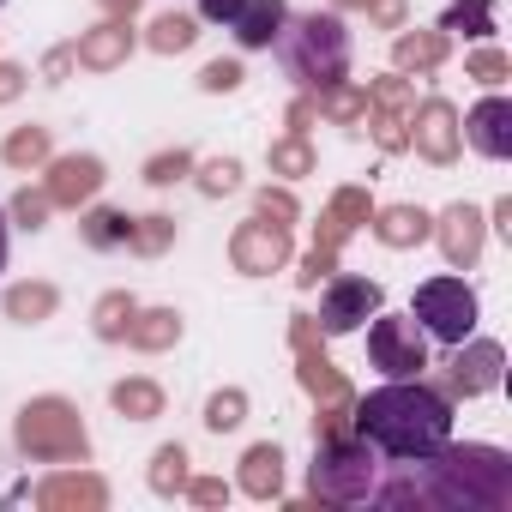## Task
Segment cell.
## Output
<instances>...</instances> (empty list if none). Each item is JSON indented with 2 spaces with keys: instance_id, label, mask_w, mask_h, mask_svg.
<instances>
[{
  "instance_id": "cell-15",
  "label": "cell",
  "mask_w": 512,
  "mask_h": 512,
  "mask_svg": "<svg viewBox=\"0 0 512 512\" xmlns=\"http://www.w3.org/2000/svg\"><path fill=\"white\" fill-rule=\"evenodd\" d=\"M133 49H139L133 19H97L91 31H79L73 61H79L85 73H115V67H127V61H133Z\"/></svg>"
},
{
  "instance_id": "cell-30",
  "label": "cell",
  "mask_w": 512,
  "mask_h": 512,
  "mask_svg": "<svg viewBox=\"0 0 512 512\" xmlns=\"http://www.w3.org/2000/svg\"><path fill=\"white\" fill-rule=\"evenodd\" d=\"M133 314H139V296H133V290H103L97 308H91V332H97L103 344H121L127 326H133Z\"/></svg>"
},
{
  "instance_id": "cell-47",
  "label": "cell",
  "mask_w": 512,
  "mask_h": 512,
  "mask_svg": "<svg viewBox=\"0 0 512 512\" xmlns=\"http://www.w3.org/2000/svg\"><path fill=\"white\" fill-rule=\"evenodd\" d=\"M332 272H338V253H332V247H308V260H302L296 284H302V290H314V284H326Z\"/></svg>"
},
{
  "instance_id": "cell-51",
  "label": "cell",
  "mask_w": 512,
  "mask_h": 512,
  "mask_svg": "<svg viewBox=\"0 0 512 512\" xmlns=\"http://www.w3.org/2000/svg\"><path fill=\"white\" fill-rule=\"evenodd\" d=\"M320 338H326V332H320L314 314H290V344H296V350H308V344H320Z\"/></svg>"
},
{
  "instance_id": "cell-34",
  "label": "cell",
  "mask_w": 512,
  "mask_h": 512,
  "mask_svg": "<svg viewBox=\"0 0 512 512\" xmlns=\"http://www.w3.org/2000/svg\"><path fill=\"white\" fill-rule=\"evenodd\" d=\"M187 181L205 199H229V193H241V157H205V163H193Z\"/></svg>"
},
{
  "instance_id": "cell-36",
  "label": "cell",
  "mask_w": 512,
  "mask_h": 512,
  "mask_svg": "<svg viewBox=\"0 0 512 512\" xmlns=\"http://www.w3.org/2000/svg\"><path fill=\"white\" fill-rule=\"evenodd\" d=\"M247 422V392L241 386H217L211 398H205V428L211 434H235Z\"/></svg>"
},
{
  "instance_id": "cell-52",
  "label": "cell",
  "mask_w": 512,
  "mask_h": 512,
  "mask_svg": "<svg viewBox=\"0 0 512 512\" xmlns=\"http://www.w3.org/2000/svg\"><path fill=\"white\" fill-rule=\"evenodd\" d=\"M241 13V0H199V25H229Z\"/></svg>"
},
{
  "instance_id": "cell-3",
  "label": "cell",
  "mask_w": 512,
  "mask_h": 512,
  "mask_svg": "<svg viewBox=\"0 0 512 512\" xmlns=\"http://www.w3.org/2000/svg\"><path fill=\"white\" fill-rule=\"evenodd\" d=\"M278 61H284V73L314 97V91H326V85H338V79H350V25H344V13H302V19H284V31H278Z\"/></svg>"
},
{
  "instance_id": "cell-56",
  "label": "cell",
  "mask_w": 512,
  "mask_h": 512,
  "mask_svg": "<svg viewBox=\"0 0 512 512\" xmlns=\"http://www.w3.org/2000/svg\"><path fill=\"white\" fill-rule=\"evenodd\" d=\"M368 0H332V13H362Z\"/></svg>"
},
{
  "instance_id": "cell-2",
  "label": "cell",
  "mask_w": 512,
  "mask_h": 512,
  "mask_svg": "<svg viewBox=\"0 0 512 512\" xmlns=\"http://www.w3.org/2000/svg\"><path fill=\"white\" fill-rule=\"evenodd\" d=\"M428 512H506L512 506V458L488 440H446L416 458Z\"/></svg>"
},
{
  "instance_id": "cell-38",
  "label": "cell",
  "mask_w": 512,
  "mask_h": 512,
  "mask_svg": "<svg viewBox=\"0 0 512 512\" xmlns=\"http://www.w3.org/2000/svg\"><path fill=\"white\" fill-rule=\"evenodd\" d=\"M464 79H476V85H488V91H500L506 79H512V61L494 49V43H482V49H470L464 55Z\"/></svg>"
},
{
  "instance_id": "cell-18",
  "label": "cell",
  "mask_w": 512,
  "mask_h": 512,
  "mask_svg": "<svg viewBox=\"0 0 512 512\" xmlns=\"http://www.w3.org/2000/svg\"><path fill=\"white\" fill-rule=\"evenodd\" d=\"M284 19H290V0H241V13L223 31L235 37V49H272Z\"/></svg>"
},
{
  "instance_id": "cell-46",
  "label": "cell",
  "mask_w": 512,
  "mask_h": 512,
  "mask_svg": "<svg viewBox=\"0 0 512 512\" xmlns=\"http://www.w3.org/2000/svg\"><path fill=\"white\" fill-rule=\"evenodd\" d=\"M362 13H368L374 31H404L410 25V0H368Z\"/></svg>"
},
{
  "instance_id": "cell-40",
  "label": "cell",
  "mask_w": 512,
  "mask_h": 512,
  "mask_svg": "<svg viewBox=\"0 0 512 512\" xmlns=\"http://www.w3.org/2000/svg\"><path fill=\"white\" fill-rule=\"evenodd\" d=\"M368 127H374V145L386 157L410 151V115H392V109H368Z\"/></svg>"
},
{
  "instance_id": "cell-49",
  "label": "cell",
  "mask_w": 512,
  "mask_h": 512,
  "mask_svg": "<svg viewBox=\"0 0 512 512\" xmlns=\"http://www.w3.org/2000/svg\"><path fill=\"white\" fill-rule=\"evenodd\" d=\"M73 67H79V61H73V43L49 49V55H43V85H67V79H73Z\"/></svg>"
},
{
  "instance_id": "cell-55",
  "label": "cell",
  "mask_w": 512,
  "mask_h": 512,
  "mask_svg": "<svg viewBox=\"0 0 512 512\" xmlns=\"http://www.w3.org/2000/svg\"><path fill=\"white\" fill-rule=\"evenodd\" d=\"M488 229L512 235V199H494V211H488Z\"/></svg>"
},
{
  "instance_id": "cell-1",
  "label": "cell",
  "mask_w": 512,
  "mask_h": 512,
  "mask_svg": "<svg viewBox=\"0 0 512 512\" xmlns=\"http://www.w3.org/2000/svg\"><path fill=\"white\" fill-rule=\"evenodd\" d=\"M350 428H356L380 458L416 464V458H428L434 446L452 440V398H446L440 386H428L422 374H416V380H386V386H374L368 398H356Z\"/></svg>"
},
{
  "instance_id": "cell-43",
  "label": "cell",
  "mask_w": 512,
  "mask_h": 512,
  "mask_svg": "<svg viewBox=\"0 0 512 512\" xmlns=\"http://www.w3.org/2000/svg\"><path fill=\"white\" fill-rule=\"evenodd\" d=\"M241 79H247L241 61H205L199 67V91L205 97H229V91H241Z\"/></svg>"
},
{
  "instance_id": "cell-11",
  "label": "cell",
  "mask_w": 512,
  "mask_h": 512,
  "mask_svg": "<svg viewBox=\"0 0 512 512\" xmlns=\"http://www.w3.org/2000/svg\"><path fill=\"white\" fill-rule=\"evenodd\" d=\"M500 374H506V350L494 338H464V344H452L440 392L446 398H488L500 386Z\"/></svg>"
},
{
  "instance_id": "cell-10",
  "label": "cell",
  "mask_w": 512,
  "mask_h": 512,
  "mask_svg": "<svg viewBox=\"0 0 512 512\" xmlns=\"http://www.w3.org/2000/svg\"><path fill=\"white\" fill-rule=\"evenodd\" d=\"M410 151L434 169H452L464 151V127H458V103L452 97H422L410 109Z\"/></svg>"
},
{
  "instance_id": "cell-42",
  "label": "cell",
  "mask_w": 512,
  "mask_h": 512,
  "mask_svg": "<svg viewBox=\"0 0 512 512\" xmlns=\"http://www.w3.org/2000/svg\"><path fill=\"white\" fill-rule=\"evenodd\" d=\"M253 211L272 217V223H302V199L290 187H260V193H253Z\"/></svg>"
},
{
  "instance_id": "cell-26",
  "label": "cell",
  "mask_w": 512,
  "mask_h": 512,
  "mask_svg": "<svg viewBox=\"0 0 512 512\" xmlns=\"http://www.w3.org/2000/svg\"><path fill=\"white\" fill-rule=\"evenodd\" d=\"M127 235H133V217L121 205H85L79 211V241L91 253H115V247H127Z\"/></svg>"
},
{
  "instance_id": "cell-8",
  "label": "cell",
  "mask_w": 512,
  "mask_h": 512,
  "mask_svg": "<svg viewBox=\"0 0 512 512\" xmlns=\"http://www.w3.org/2000/svg\"><path fill=\"white\" fill-rule=\"evenodd\" d=\"M290 260H296L290 223H272V217L253 211L247 223L229 229V266H235L241 278H272V272H284Z\"/></svg>"
},
{
  "instance_id": "cell-37",
  "label": "cell",
  "mask_w": 512,
  "mask_h": 512,
  "mask_svg": "<svg viewBox=\"0 0 512 512\" xmlns=\"http://www.w3.org/2000/svg\"><path fill=\"white\" fill-rule=\"evenodd\" d=\"M368 109L410 115V109H416V85H410V73H380V79H368Z\"/></svg>"
},
{
  "instance_id": "cell-17",
  "label": "cell",
  "mask_w": 512,
  "mask_h": 512,
  "mask_svg": "<svg viewBox=\"0 0 512 512\" xmlns=\"http://www.w3.org/2000/svg\"><path fill=\"white\" fill-rule=\"evenodd\" d=\"M368 229H374V241H380V247H392V253H404V247H422V241H428V229H434V217H428L422 205H410V199H398V205H374V217H368Z\"/></svg>"
},
{
  "instance_id": "cell-58",
  "label": "cell",
  "mask_w": 512,
  "mask_h": 512,
  "mask_svg": "<svg viewBox=\"0 0 512 512\" xmlns=\"http://www.w3.org/2000/svg\"><path fill=\"white\" fill-rule=\"evenodd\" d=\"M0 7H7V0H0Z\"/></svg>"
},
{
  "instance_id": "cell-45",
  "label": "cell",
  "mask_w": 512,
  "mask_h": 512,
  "mask_svg": "<svg viewBox=\"0 0 512 512\" xmlns=\"http://www.w3.org/2000/svg\"><path fill=\"white\" fill-rule=\"evenodd\" d=\"M181 494H187L199 512H217V506H229V494H235V488H229L223 476H187V488H181Z\"/></svg>"
},
{
  "instance_id": "cell-25",
  "label": "cell",
  "mask_w": 512,
  "mask_h": 512,
  "mask_svg": "<svg viewBox=\"0 0 512 512\" xmlns=\"http://www.w3.org/2000/svg\"><path fill=\"white\" fill-rule=\"evenodd\" d=\"M0 308H7L13 326H43V320H55L61 290H55L49 278H25V284H13V290H0Z\"/></svg>"
},
{
  "instance_id": "cell-20",
  "label": "cell",
  "mask_w": 512,
  "mask_h": 512,
  "mask_svg": "<svg viewBox=\"0 0 512 512\" xmlns=\"http://www.w3.org/2000/svg\"><path fill=\"white\" fill-rule=\"evenodd\" d=\"M452 55V37L434 25V31H398L392 37V73H440Z\"/></svg>"
},
{
  "instance_id": "cell-16",
  "label": "cell",
  "mask_w": 512,
  "mask_h": 512,
  "mask_svg": "<svg viewBox=\"0 0 512 512\" xmlns=\"http://www.w3.org/2000/svg\"><path fill=\"white\" fill-rule=\"evenodd\" d=\"M37 506L43 512H103L109 506V482L97 470H85V464L79 470L67 464V470H55V476L37 482Z\"/></svg>"
},
{
  "instance_id": "cell-21",
  "label": "cell",
  "mask_w": 512,
  "mask_h": 512,
  "mask_svg": "<svg viewBox=\"0 0 512 512\" xmlns=\"http://www.w3.org/2000/svg\"><path fill=\"white\" fill-rule=\"evenodd\" d=\"M181 332H187V320H181L175 308H139L121 344H133L139 356H163V350H175V344H181Z\"/></svg>"
},
{
  "instance_id": "cell-50",
  "label": "cell",
  "mask_w": 512,
  "mask_h": 512,
  "mask_svg": "<svg viewBox=\"0 0 512 512\" xmlns=\"http://www.w3.org/2000/svg\"><path fill=\"white\" fill-rule=\"evenodd\" d=\"M344 241H350V229H344L332 211H320V223H314V247H332V253H344Z\"/></svg>"
},
{
  "instance_id": "cell-14",
  "label": "cell",
  "mask_w": 512,
  "mask_h": 512,
  "mask_svg": "<svg viewBox=\"0 0 512 512\" xmlns=\"http://www.w3.org/2000/svg\"><path fill=\"white\" fill-rule=\"evenodd\" d=\"M458 127H464V145L476 157H488V163H506L512 157V97L488 91L470 115H458Z\"/></svg>"
},
{
  "instance_id": "cell-22",
  "label": "cell",
  "mask_w": 512,
  "mask_h": 512,
  "mask_svg": "<svg viewBox=\"0 0 512 512\" xmlns=\"http://www.w3.org/2000/svg\"><path fill=\"white\" fill-rule=\"evenodd\" d=\"M296 380H302V392H308L314 404H326V398H356V392H350V380H344V368L326 356V344L296 350Z\"/></svg>"
},
{
  "instance_id": "cell-53",
  "label": "cell",
  "mask_w": 512,
  "mask_h": 512,
  "mask_svg": "<svg viewBox=\"0 0 512 512\" xmlns=\"http://www.w3.org/2000/svg\"><path fill=\"white\" fill-rule=\"evenodd\" d=\"M284 121H290V133H308V127L320 121V109H314V97H296V103L284 109Z\"/></svg>"
},
{
  "instance_id": "cell-33",
  "label": "cell",
  "mask_w": 512,
  "mask_h": 512,
  "mask_svg": "<svg viewBox=\"0 0 512 512\" xmlns=\"http://www.w3.org/2000/svg\"><path fill=\"white\" fill-rule=\"evenodd\" d=\"M440 31L446 37H470V43H488L494 37V0H452L446 7V19H440Z\"/></svg>"
},
{
  "instance_id": "cell-5",
  "label": "cell",
  "mask_w": 512,
  "mask_h": 512,
  "mask_svg": "<svg viewBox=\"0 0 512 512\" xmlns=\"http://www.w3.org/2000/svg\"><path fill=\"white\" fill-rule=\"evenodd\" d=\"M380 482V452L350 428L332 440H314V464H308V494L320 506H362Z\"/></svg>"
},
{
  "instance_id": "cell-28",
  "label": "cell",
  "mask_w": 512,
  "mask_h": 512,
  "mask_svg": "<svg viewBox=\"0 0 512 512\" xmlns=\"http://www.w3.org/2000/svg\"><path fill=\"white\" fill-rule=\"evenodd\" d=\"M199 43V13H157L151 25H145V49L151 55H187Z\"/></svg>"
},
{
  "instance_id": "cell-27",
  "label": "cell",
  "mask_w": 512,
  "mask_h": 512,
  "mask_svg": "<svg viewBox=\"0 0 512 512\" xmlns=\"http://www.w3.org/2000/svg\"><path fill=\"white\" fill-rule=\"evenodd\" d=\"M266 169L278 181H302V175H320V151H314L308 133H284V139L266 145Z\"/></svg>"
},
{
  "instance_id": "cell-44",
  "label": "cell",
  "mask_w": 512,
  "mask_h": 512,
  "mask_svg": "<svg viewBox=\"0 0 512 512\" xmlns=\"http://www.w3.org/2000/svg\"><path fill=\"white\" fill-rule=\"evenodd\" d=\"M350 416H356V398H326V404H320V416H314V440L350 434Z\"/></svg>"
},
{
  "instance_id": "cell-57",
  "label": "cell",
  "mask_w": 512,
  "mask_h": 512,
  "mask_svg": "<svg viewBox=\"0 0 512 512\" xmlns=\"http://www.w3.org/2000/svg\"><path fill=\"white\" fill-rule=\"evenodd\" d=\"M0 272H7V211H0Z\"/></svg>"
},
{
  "instance_id": "cell-4",
  "label": "cell",
  "mask_w": 512,
  "mask_h": 512,
  "mask_svg": "<svg viewBox=\"0 0 512 512\" xmlns=\"http://www.w3.org/2000/svg\"><path fill=\"white\" fill-rule=\"evenodd\" d=\"M13 446L31 464H85L91 458V428H85V416H79L73 398L43 392V398H31L13 416Z\"/></svg>"
},
{
  "instance_id": "cell-41",
  "label": "cell",
  "mask_w": 512,
  "mask_h": 512,
  "mask_svg": "<svg viewBox=\"0 0 512 512\" xmlns=\"http://www.w3.org/2000/svg\"><path fill=\"white\" fill-rule=\"evenodd\" d=\"M326 211H332V217H338L344 229H362V223L374 217V193H368V187H338Z\"/></svg>"
},
{
  "instance_id": "cell-19",
  "label": "cell",
  "mask_w": 512,
  "mask_h": 512,
  "mask_svg": "<svg viewBox=\"0 0 512 512\" xmlns=\"http://www.w3.org/2000/svg\"><path fill=\"white\" fill-rule=\"evenodd\" d=\"M235 488L247 500H278L284 494V446L278 440H260L241 452V470H235Z\"/></svg>"
},
{
  "instance_id": "cell-39",
  "label": "cell",
  "mask_w": 512,
  "mask_h": 512,
  "mask_svg": "<svg viewBox=\"0 0 512 512\" xmlns=\"http://www.w3.org/2000/svg\"><path fill=\"white\" fill-rule=\"evenodd\" d=\"M49 211H55L49 187H19V193H13V205H7V217H13L19 229H31V235H37V229L49 223Z\"/></svg>"
},
{
  "instance_id": "cell-7",
  "label": "cell",
  "mask_w": 512,
  "mask_h": 512,
  "mask_svg": "<svg viewBox=\"0 0 512 512\" xmlns=\"http://www.w3.org/2000/svg\"><path fill=\"white\" fill-rule=\"evenodd\" d=\"M368 362L386 374V380H416L428 368V332L404 314H374L368 320Z\"/></svg>"
},
{
  "instance_id": "cell-31",
  "label": "cell",
  "mask_w": 512,
  "mask_h": 512,
  "mask_svg": "<svg viewBox=\"0 0 512 512\" xmlns=\"http://www.w3.org/2000/svg\"><path fill=\"white\" fill-rule=\"evenodd\" d=\"M187 464H193V458H187V446H181V440H163V446L151 452V470H145V482H151V494H163V500H175V494L187 488V476H193Z\"/></svg>"
},
{
  "instance_id": "cell-13",
  "label": "cell",
  "mask_w": 512,
  "mask_h": 512,
  "mask_svg": "<svg viewBox=\"0 0 512 512\" xmlns=\"http://www.w3.org/2000/svg\"><path fill=\"white\" fill-rule=\"evenodd\" d=\"M49 199H55V211H79V205H91L97 193H103V181H109V163L97 157V151H55L49 163Z\"/></svg>"
},
{
  "instance_id": "cell-9",
  "label": "cell",
  "mask_w": 512,
  "mask_h": 512,
  "mask_svg": "<svg viewBox=\"0 0 512 512\" xmlns=\"http://www.w3.org/2000/svg\"><path fill=\"white\" fill-rule=\"evenodd\" d=\"M386 308V290L374 284V278H356V272H332L326 278V296H320V332L326 338H344V332H356V326H368L374 314Z\"/></svg>"
},
{
  "instance_id": "cell-12",
  "label": "cell",
  "mask_w": 512,
  "mask_h": 512,
  "mask_svg": "<svg viewBox=\"0 0 512 512\" xmlns=\"http://www.w3.org/2000/svg\"><path fill=\"white\" fill-rule=\"evenodd\" d=\"M428 241L440 247V260H446L452 272H470V266L482 260V247H488V217H482L470 199H452V205L434 217Z\"/></svg>"
},
{
  "instance_id": "cell-48",
  "label": "cell",
  "mask_w": 512,
  "mask_h": 512,
  "mask_svg": "<svg viewBox=\"0 0 512 512\" xmlns=\"http://www.w3.org/2000/svg\"><path fill=\"white\" fill-rule=\"evenodd\" d=\"M31 91V73L19 67V61H0V109H7V103H19Z\"/></svg>"
},
{
  "instance_id": "cell-29",
  "label": "cell",
  "mask_w": 512,
  "mask_h": 512,
  "mask_svg": "<svg viewBox=\"0 0 512 512\" xmlns=\"http://www.w3.org/2000/svg\"><path fill=\"white\" fill-rule=\"evenodd\" d=\"M314 109H320L332 127H356V121H368V85H356V79H338V85L314 91Z\"/></svg>"
},
{
  "instance_id": "cell-24",
  "label": "cell",
  "mask_w": 512,
  "mask_h": 512,
  "mask_svg": "<svg viewBox=\"0 0 512 512\" xmlns=\"http://www.w3.org/2000/svg\"><path fill=\"white\" fill-rule=\"evenodd\" d=\"M49 157H55V127H43V121H25V127H13L7 139H0V163H7L13 175H31Z\"/></svg>"
},
{
  "instance_id": "cell-32",
  "label": "cell",
  "mask_w": 512,
  "mask_h": 512,
  "mask_svg": "<svg viewBox=\"0 0 512 512\" xmlns=\"http://www.w3.org/2000/svg\"><path fill=\"white\" fill-rule=\"evenodd\" d=\"M175 235H181V223H175L169 211H151V217H133V235H127V247L139 253V260H163V253L175 247Z\"/></svg>"
},
{
  "instance_id": "cell-6",
  "label": "cell",
  "mask_w": 512,
  "mask_h": 512,
  "mask_svg": "<svg viewBox=\"0 0 512 512\" xmlns=\"http://www.w3.org/2000/svg\"><path fill=\"white\" fill-rule=\"evenodd\" d=\"M410 320L440 344H464L476 332V290L464 278H428L410 296Z\"/></svg>"
},
{
  "instance_id": "cell-54",
  "label": "cell",
  "mask_w": 512,
  "mask_h": 512,
  "mask_svg": "<svg viewBox=\"0 0 512 512\" xmlns=\"http://www.w3.org/2000/svg\"><path fill=\"white\" fill-rule=\"evenodd\" d=\"M97 7H103V19H139L145 0H97Z\"/></svg>"
},
{
  "instance_id": "cell-23",
  "label": "cell",
  "mask_w": 512,
  "mask_h": 512,
  "mask_svg": "<svg viewBox=\"0 0 512 512\" xmlns=\"http://www.w3.org/2000/svg\"><path fill=\"white\" fill-rule=\"evenodd\" d=\"M109 404H115L121 422H157V416L169 410V392H163L151 374H127V380L109 386Z\"/></svg>"
},
{
  "instance_id": "cell-35",
  "label": "cell",
  "mask_w": 512,
  "mask_h": 512,
  "mask_svg": "<svg viewBox=\"0 0 512 512\" xmlns=\"http://www.w3.org/2000/svg\"><path fill=\"white\" fill-rule=\"evenodd\" d=\"M193 163H199V157H193L187 145H169V151H151L139 175H145V187H157V193H163V187L187 181V175H193Z\"/></svg>"
}]
</instances>
